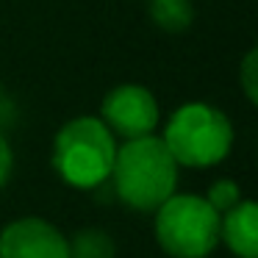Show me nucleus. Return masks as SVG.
I'll list each match as a JSON object with an SVG mask.
<instances>
[{
  "instance_id": "nucleus-1",
  "label": "nucleus",
  "mask_w": 258,
  "mask_h": 258,
  "mask_svg": "<svg viewBox=\"0 0 258 258\" xmlns=\"http://www.w3.org/2000/svg\"><path fill=\"white\" fill-rule=\"evenodd\" d=\"M108 180L122 203L136 211H156L178 186V164L161 136L128 139L117 147Z\"/></svg>"
},
{
  "instance_id": "nucleus-2",
  "label": "nucleus",
  "mask_w": 258,
  "mask_h": 258,
  "mask_svg": "<svg viewBox=\"0 0 258 258\" xmlns=\"http://www.w3.org/2000/svg\"><path fill=\"white\" fill-rule=\"evenodd\" d=\"M117 156V136L100 117H75L53 139V167L78 189H95L106 183Z\"/></svg>"
},
{
  "instance_id": "nucleus-3",
  "label": "nucleus",
  "mask_w": 258,
  "mask_h": 258,
  "mask_svg": "<svg viewBox=\"0 0 258 258\" xmlns=\"http://www.w3.org/2000/svg\"><path fill=\"white\" fill-rule=\"evenodd\" d=\"M161 139L178 167L206 169L219 164L230 153L233 125L217 106L186 103L169 117Z\"/></svg>"
},
{
  "instance_id": "nucleus-4",
  "label": "nucleus",
  "mask_w": 258,
  "mask_h": 258,
  "mask_svg": "<svg viewBox=\"0 0 258 258\" xmlns=\"http://www.w3.org/2000/svg\"><path fill=\"white\" fill-rule=\"evenodd\" d=\"M156 239L172 258H206L219 241V214L197 195H172L156 208Z\"/></svg>"
},
{
  "instance_id": "nucleus-5",
  "label": "nucleus",
  "mask_w": 258,
  "mask_h": 258,
  "mask_svg": "<svg viewBox=\"0 0 258 258\" xmlns=\"http://www.w3.org/2000/svg\"><path fill=\"white\" fill-rule=\"evenodd\" d=\"M100 119L114 136L122 142L128 139H142L150 136L158 128V100L153 92L142 84H119L103 97L100 106Z\"/></svg>"
},
{
  "instance_id": "nucleus-6",
  "label": "nucleus",
  "mask_w": 258,
  "mask_h": 258,
  "mask_svg": "<svg viewBox=\"0 0 258 258\" xmlns=\"http://www.w3.org/2000/svg\"><path fill=\"white\" fill-rule=\"evenodd\" d=\"M0 258H70V247L56 225L39 217H25L3 228Z\"/></svg>"
},
{
  "instance_id": "nucleus-7",
  "label": "nucleus",
  "mask_w": 258,
  "mask_h": 258,
  "mask_svg": "<svg viewBox=\"0 0 258 258\" xmlns=\"http://www.w3.org/2000/svg\"><path fill=\"white\" fill-rule=\"evenodd\" d=\"M219 239L239 258H258V206L241 200L219 217Z\"/></svg>"
},
{
  "instance_id": "nucleus-8",
  "label": "nucleus",
  "mask_w": 258,
  "mask_h": 258,
  "mask_svg": "<svg viewBox=\"0 0 258 258\" xmlns=\"http://www.w3.org/2000/svg\"><path fill=\"white\" fill-rule=\"evenodd\" d=\"M147 14L164 34H183L195 23L191 0H147Z\"/></svg>"
},
{
  "instance_id": "nucleus-9",
  "label": "nucleus",
  "mask_w": 258,
  "mask_h": 258,
  "mask_svg": "<svg viewBox=\"0 0 258 258\" xmlns=\"http://www.w3.org/2000/svg\"><path fill=\"white\" fill-rule=\"evenodd\" d=\"M67 247H70V258H114L117 255L114 239L100 228L78 230L73 236V241H67Z\"/></svg>"
},
{
  "instance_id": "nucleus-10",
  "label": "nucleus",
  "mask_w": 258,
  "mask_h": 258,
  "mask_svg": "<svg viewBox=\"0 0 258 258\" xmlns=\"http://www.w3.org/2000/svg\"><path fill=\"white\" fill-rule=\"evenodd\" d=\"M206 203L222 217V214H228L230 208H236L241 203V186L236 183V180H228V178L217 180V183L208 186Z\"/></svg>"
},
{
  "instance_id": "nucleus-11",
  "label": "nucleus",
  "mask_w": 258,
  "mask_h": 258,
  "mask_svg": "<svg viewBox=\"0 0 258 258\" xmlns=\"http://www.w3.org/2000/svg\"><path fill=\"white\" fill-rule=\"evenodd\" d=\"M239 84H241V92H244L247 100L258 103V50H247V56L241 58Z\"/></svg>"
},
{
  "instance_id": "nucleus-12",
  "label": "nucleus",
  "mask_w": 258,
  "mask_h": 258,
  "mask_svg": "<svg viewBox=\"0 0 258 258\" xmlns=\"http://www.w3.org/2000/svg\"><path fill=\"white\" fill-rule=\"evenodd\" d=\"M12 167H14V153L12 147H9L6 136H0V189L9 183V178H12Z\"/></svg>"
}]
</instances>
